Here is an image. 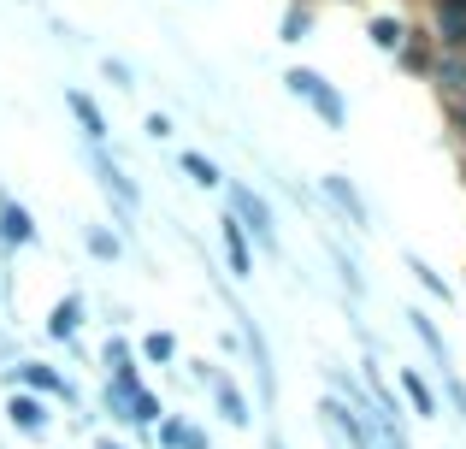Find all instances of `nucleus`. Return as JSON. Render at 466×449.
I'll use <instances>...</instances> for the list:
<instances>
[{"instance_id": "nucleus-11", "label": "nucleus", "mask_w": 466, "mask_h": 449, "mask_svg": "<svg viewBox=\"0 0 466 449\" xmlns=\"http://www.w3.org/2000/svg\"><path fill=\"white\" fill-rule=\"evenodd\" d=\"M207 391H213V414L225 420L230 432H248V426H254V403H248V391H242V384L230 379V372H218V379L207 384Z\"/></svg>"}, {"instance_id": "nucleus-1", "label": "nucleus", "mask_w": 466, "mask_h": 449, "mask_svg": "<svg viewBox=\"0 0 466 449\" xmlns=\"http://www.w3.org/2000/svg\"><path fill=\"white\" fill-rule=\"evenodd\" d=\"M83 166H89L95 189H101L106 208H113V230L130 237V230H137V213H142V184L113 160V148H95V142H83Z\"/></svg>"}, {"instance_id": "nucleus-9", "label": "nucleus", "mask_w": 466, "mask_h": 449, "mask_svg": "<svg viewBox=\"0 0 466 449\" xmlns=\"http://www.w3.org/2000/svg\"><path fill=\"white\" fill-rule=\"evenodd\" d=\"M6 420H12L18 438H47V432H54V403H42V396H30V391H12Z\"/></svg>"}, {"instance_id": "nucleus-32", "label": "nucleus", "mask_w": 466, "mask_h": 449, "mask_svg": "<svg viewBox=\"0 0 466 449\" xmlns=\"http://www.w3.org/2000/svg\"><path fill=\"white\" fill-rule=\"evenodd\" d=\"M455 118H461V125H466V95H455Z\"/></svg>"}, {"instance_id": "nucleus-31", "label": "nucleus", "mask_w": 466, "mask_h": 449, "mask_svg": "<svg viewBox=\"0 0 466 449\" xmlns=\"http://www.w3.org/2000/svg\"><path fill=\"white\" fill-rule=\"evenodd\" d=\"M266 449H289L284 438H278V432H266Z\"/></svg>"}, {"instance_id": "nucleus-19", "label": "nucleus", "mask_w": 466, "mask_h": 449, "mask_svg": "<svg viewBox=\"0 0 466 449\" xmlns=\"http://www.w3.org/2000/svg\"><path fill=\"white\" fill-rule=\"evenodd\" d=\"M177 172L189 178L195 189H225V172H218V160H213V154H201V148H183V154H177Z\"/></svg>"}, {"instance_id": "nucleus-30", "label": "nucleus", "mask_w": 466, "mask_h": 449, "mask_svg": "<svg viewBox=\"0 0 466 449\" xmlns=\"http://www.w3.org/2000/svg\"><path fill=\"white\" fill-rule=\"evenodd\" d=\"M89 449H130L125 438H113V432H101V438H89Z\"/></svg>"}, {"instance_id": "nucleus-17", "label": "nucleus", "mask_w": 466, "mask_h": 449, "mask_svg": "<svg viewBox=\"0 0 466 449\" xmlns=\"http://www.w3.org/2000/svg\"><path fill=\"white\" fill-rule=\"evenodd\" d=\"M319 242H325V260L337 266V284L349 290V301H366V272H360V260H354V254L342 249L337 237H319Z\"/></svg>"}, {"instance_id": "nucleus-15", "label": "nucleus", "mask_w": 466, "mask_h": 449, "mask_svg": "<svg viewBox=\"0 0 466 449\" xmlns=\"http://www.w3.org/2000/svg\"><path fill=\"white\" fill-rule=\"evenodd\" d=\"M154 444H159V449H213L207 426H201V420H189V414H166V420L154 426Z\"/></svg>"}, {"instance_id": "nucleus-20", "label": "nucleus", "mask_w": 466, "mask_h": 449, "mask_svg": "<svg viewBox=\"0 0 466 449\" xmlns=\"http://www.w3.org/2000/svg\"><path fill=\"white\" fill-rule=\"evenodd\" d=\"M159 420H166L159 391H154V384H137V391H130V426H137V438H142V432H154Z\"/></svg>"}, {"instance_id": "nucleus-8", "label": "nucleus", "mask_w": 466, "mask_h": 449, "mask_svg": "<svg viewBox=\"0 0 466 449\" xmlns=\"http://www.w3.org/2000/svg\"><path fill=\"white\" fill-rule=\"evenodd\" d=\"M83 325H89V296L83 290H66V296L47 308V320H42V332L54 337V343H83Z\"/></svg>"}, {"instance_id": "nucleus-33", "label": "nucleus", "mask_w": 466, "mask_h": 449, "mask_svg": "<svg viewBox=\"0 0 466 449\" xmlns=\"http://www.w3.org/2000/svg\"><path fill=\"white\" fill-rule=\"evenodd\" d=\"M461 142H466V125H461Z\"/></svg>"}, {"instance_id": "nucleus-25", "label": "nucleus", "mask_w": 466, "mask_h": 449, "mask_svg": "<svg viewBox=\"0 0 466 449\" xmlns=\"http://www.w3.org/2000/svg\"><path fill=\"white\" fill-rule=\"evenodd\" d=\"M308 36H313V6L296 0V6L284 12V24H278V42H308Z\"/></svg>"}, {"instance_id": "nucleus-23", "label": "nucleus", "mask_w": 466, "mask_h": 449, "mask_svg": "<svg viewBox=\"0 0 466 449\" xmlns=\"http://www.w3.org/2000/svg\"><path fill=\"white\" fill-rule=\"evenodd\" d=\"M101 408H106V420H113L118 432H137V426H130V391H125V384L101 379Z\"/></svg>"}, {"instance_id": "nucleus-10", "label": "nucleus", "mask_w": 466, "mask_h": 449, "mask_svg": "<svg viewBox=\"0 0 466 449\" xmlns=\"http://www.w3.org/2000/svg\"><path fill=\"white\" fill-rule=\"evenodd\" d=\"M396 396H401V408H408L413 420H437V414H443V396H437V384L425 379L420 367H401L396 372Z\"/></svg>"}, {"instance_id": "nucleus-3", "label": "nucleus", "mask_w": 466, "mask_h": 449, "mask_svg": "<svg viewBox=\"0 0 466 449\" xmlns=\"http://www.w3.org/2000/svg\"><path fill=\"white\" fill-rule=\"evenodd\" d=\"M284 89L296 95V101H308L325 130H349V101L337 95V83H330L325 71H313V66H289V71H284Z\"/></svg>"}, {"instance_id": "nucleus-28", "label": "nucleus", "mask_w": 466, "mask_h": 449, "mask_svg": "<svg viewBox=\"0 0 466 449\" xmlns=\"http://www.w3.org/2000/svg\"><path fill=\"white\" fill-rule=\"evenodd\" d=\"M431 47H425V42H401V54H396V66L401 71H431Z\"/></svg>"}, {"instance_id": "nucleus-24", "label": "nucleus", "mask_w": 466, "mask_h": 449, "mask_svg": "<svg viewBox=\"0 0 466 449\" xmlns=\"http://www.w3.org/2000/svg\"><path fill=\"white\" fill-rule=\"evenodd\" d=\"M408 272H413V284H420V290H431L437 301H455V290H449V278L437 272L431 260H420V254H408Z\"/></svg>"}, {"instance_id": "nucleus-13", "label": "nucleus", "mask_w": 466, "mask_h": 449, "mask_svg": "<svg viewBox=\"0 0 466 449\" xmlns=\"http://www.w3.org/2000/svg\"><path fill=\"white\" fill-rule=\"evenodd\" d=\"M66 113L77 118V130H83V142H95V148H106V137H113V125H106V113H101V101H95L89 89H77L71 83L66 89Z\"/></svg>"}, {"instance_id": "nucleus-21", "label": "nucleus", "mask_w": 466, "mask_h": 449, "mask_svg": "<svg viewBox=\"0 0 466 449\" xmlns=\"http://www.w3.org/2000/svg\"><path fill=\"white\" fill-rule=\"evenodd\" d=\"M366 36H372V47H378V54H390V59H396V54H401V42H408V24H401L396 12H372Z\"/></svg>"}, {"instance_id": "nucleus-14", "label": "nucleus", "mask_w": 466, "mask_h": 449, "mask_svg": "<svg viewBox=\"0 0 466 449\" xmlns=\"http://www.w3.org/2000/svg\"><path fill=\"white\" fill-rule=\"evenodd\" d=\"M431 36L443 54H466V0H431Z\"/></svg>"}, {"instance_id": "nucleus-6", "label": "nucleus", "mask_w": 466, "mask_h": 449, "mask_svg": "<svg viewBox=\"0 0 466 449\" xmlns=\"http://www.w3.org/2000/svg\"><path fill=\"white\" fill-rule=\"evenodd\" d=\"M35 242H42V225H35V213L24 208L12 189H0V254L35 249Z\"/></svg>"}, {"instance_id": "nucleus-4", "label": "nucleus", "mask_w": 466, "mask_h": 449, "mask_svg": "<svg viewBox=\"0 0 466 449\" xmlns=\"http://www.w3.org/2000/svg\"><path fill=\"white\" fill-rule=\"evenodd\" d=\"M6 379H12V391H30V396H42V403H66V408H77L83 396H77V384L66 379V372L54 367V361H30V355H18L6 367Z\"/></svg>"}, {"instance_id": "nucleus-22", "label": "nucleus", "mask_w": 466, "mask_h": 449, "mask_svg": "<svg viewBox=\"0 0 466 449\" xmlns=\"http://www.w3.org/2000/svg\"><path fill=\"white\" fill-rule=\"evenodd\" d=\"M137 361L142 367H177V337L171 332H142L137 337Z\"/></svg>"}, {"instance_id": "nucleus-34", "label": "nucleus", "mask_w": 466, "mask_h": 449, "mask_svg": "<svg viewBox=\"0 0 466 449\" xmlns=\"http://www.w3.org/2000/svg\"><path fill=\"white\" fill-rule=\"evenodd\" d=\"M301 6H308V0H301Z\"/></svg>"}, {"instance_id": "nucleus-16", "label": "nucleus", "mask_w": 466, "mask_h": 449, "mask_svg": "<svg viewBox=\"0 0 466 449\" xmlns=\"http://www.w3.org/2000/svg\"><path fill=\"white\" fill-rule=\"evenodd\" d=\"M401 320H408V332L420 337V349L431 355V367H437V372H449V337L437 332V320H431V313H425V308H408Z\"/></svg>"}, {"instance_id": "nucleus-18", "label": "nucleus", "mask_w": 466, "mask_h": 449, "mask_svg": "<svg viewBox=\"0 0 466 449\" xmlns=\"http://www.w3.org/2000/svg\"><path fill=\"white\" fill-rule=\"evenodd\" d=\"M83 254L101 266H118L125 260V237H118L113 225H83Z\"/></svg>"}, {"instance_id": "nucleus-12", "label": "nucleus", "mask_w": 466, "mask_h": 449, "mask_svg": "<svg viewBox=\"0 0 466 449\" xmlns=\"http://www.w3.org/2000/svg\"><path fill=\"white\" fill-rule=\"evenodd\" d=\"M218 254H225V266H230V278H254V237L242 230L230 213H218Z\"/></svg>"}, {"instance_id": "nucleus-27", "label": "nucleus", "mask_w": 466, "mask_h": 449, "mask_svg": "<svg viewBox=\"0 0 466 449\" xmlns=\"http://www.w3.org/2000/svg\"><path fill=\"white\" fill-rule=\"evenodd\" d=\"M437 379H443V403L455 408V420H466V379H461L455 367H449V372H437Z\"/></svg>"}, {"instance_id": "nucleus-5", "label": "nucleus", "mask_w": 466, "mask_h": 449, "mask_svg": "<svg viewBox=\"0 0 466 449\" xmlns=\"http://www.w3.org/2000/svg\"><path fill=\"white\" fill-rule=\"evenodd\" d=\"M319 196L342 213V225H349L354 237H372V208H366V196L354 189L349 172H325V178H319Z\"/></svg>"}, {"instance_id": "nucleus-29", "label": "nucleus", "mask_w": 466, "mask_h": 449, "mask_svg": "<svg viewBox=\"0 0 466 449\" xmlns=\"http://www.w3.org/2000/svg\"><path fill=\"white\" fill-rule=\"evenodd\" d=\"M142 137H148V142H171V137H177L171 113H148V118H142Z\"/></svg>"}, {"instance_id": "nucleus-2", "label": "nucleus", "mask_w": 466, "mask_h": 449, "mask_svg": "<svg viewBox=\"0 0 466 449\" xmlns=\"http://www.w3.org/2000/svg\"><path fill=\"white\" fill-rule=\"evenodd\" d=\"M225 213L254 237V249H278V208L248 184V178H230L225 184Z\"/></svg>"}, {"instance_id": "nucleus-26", "label": "nucleus", "mask_w": 466, "mask_h": 449, "mask_svg": "<svg viewBox=\"0 0 466 449\" xmlns=\"http://www.w3.org/2000/svg\"><path fill=\"white\" fill-rule=\"evenodd\" d=\"M101 71H106V83H113V89H125V95H137V66H130V59H118V54H106V59H101Z\"/></svg>"}, {"instance_id": "nucleus-7", "label": "nucleus", "mask_w": 466, "mask_h": 449, "mask_svg": "<svg viewBox=\"0 0 466 449\" xmlns=\"http://www.w3.org/2000/svg\"><path fill=\"white\" fill-rule=\"evenodd\" d=\"M319 426H330L342 438V449H378L372 426H366V414H354L342 396H319Z\"/></svg>"}]
</instances>
